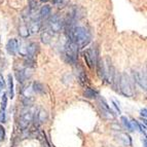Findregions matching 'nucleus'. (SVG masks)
Segmentation results:
<instances>
[{
  "label": "nucleus",
  "mask_w": 147,
  "mask_h": 147,
  "mask_svg": "<svg viewBox=\"0 0 147 147\" xmlns=\"http://www.w3.org/2000/svg\"><path fill=\"white\" fill-rule=\"evenodd\" d=\"M66 33L69 41L74 42L77 47H84L88 44L91 39L90 32L84 27H74L73 25L67 24Z\"/></svg>",
  "instance_id": "f257e3e1"
},
{
  "label": "nucleus",
  "mask_w": 147,
  "mask_h": 147,
  "mask_svg": "<svg viewBox=\"0 0 147 147\" xmlns=\"http://www.w3.org/2000/svg\"><path fill=\"white\" fill-rule=\"evenodd\" d=\"M119 88H120V92L123 93V95L127 96V97H132V96L134 95L132 81H131L130 77H129L127 74H123L121 77H120Z\"/></svg>",
  "instance_id": "f03ea898"
},
{
  "label": "nucleus",
  "mask_w": 147,
  "mask_h": 147,
  "mask_svg": "<svg viewBox=\"0 0 147 147\" xmlns=\"http://www.w3.org/2000/svg\"><path fill=\"white\" fill-rule=\"evenodd\" d=\"M77 54H78V47L74 42L69 41L65 47V56H66L68 62L75 64L77 61Z\"/></svg>",
  "instance_id": "7ed1b4c3"
},
{
  "label": "nucleus",
  "mask_w": 147,
  "mask_h": 147,
  "mask_svg": "<svg viewBox=\"0 0 147 147\" xmlns=\"http://www.w3.org/2000/svg\"><path fill=\"white\" fill-rule=\"evenodd\" d=\"M33 117H34V113H33L32 109L25 110L20 117V127H22V129L28 127V125H29L30 123L33 121V119H34Z\"/></svg>",
  "instance_id": "20e7f679"
},
{
  "label": "nucleus",
  "mask_w": 147,
  "mask_h": 147,
  "mask_svg": "<svg viewBox=\"0 0 147 147\" xmlns=\"http://www.w3.org/2000/svg\"><path fill=\"white\" fill-rule=\"evenodd\" d=\"M49 25V28H51V30H52L53 32L58 33V32L61 31L62 28H63L64 22L59 16L56 15V16H54V17L51 18Z\"/></svg>",
  "instance_id": "39448f33"
},
{
  "label": "nucleus",
  "mask_w": 147,
  "mask_h": 147,
  "mask_svg": "<svg viewBox=\"0 0 147 147\" xmlns=\"http://www.w3.org/2000/svg\"><path fill=\"white\" fill-rule=\"evenodd\" d=\"M95 55L96 54L94 53V51H92V49H88V51H86V52L84 53V59H86V64H88V66L91 69L93 68L96 61H97Z\"/></svg>",
  "instance_id": "423d86ee"
},
{
  "label": "nucleus",
  "mask_w": 147,
  "mask_h": 147,
  "mask_svg": "<svg viewBox=\"0 0 147 147\" xmlns=\"http://www.w3.org/2000/svg\"><path fill=\"white\" fill-rule=\"evenodd\" d=\"M6 49H7V52L10 55H15L18 52V49H19V42H18V40L15 39V38L8 40L7 43H6Z\"/></svg>",
  "instance_id": "0eeeda50"
},
{
  "label": "nucleus",
  "mask_w": 147,
  "mask_h": 147,
  "mask_svg": "<svg viewBox=\"0 0 147 147\" xmlns=\"http://www.w3.org/2000/svg\"><path fill=\"white\" fill-rule=\"evenodd\" d=\"M134 77H135V81L139 84L141 88H143V90H146V78H145V75H143L141 72H135L134 74Z\"/></svg>",
  "instance_id": "6e6552de"
},
{
  "label": "nucleus",
  "mask_w": 147,
  "mask_h": 147,
  "mask_svg": "<svg viewBox=\"0 0 147 147\" xmlns=\"http://www.w3.org/2000/svg\"><path fill=\"white\" fill-rule=\"evenodd\" d=\"M33 118H35V123H36L37 125H41V123H43L44 121L47 120V114L44 110H39V111H38V113H36V114H35Z\"/></svg>",
  "instance_id": "1a4fd4ad"
},
{
  "label": "nucleus",
  "mask_w": 147,
  "mask_h": 147,
  "mask_svg": "<svg viewBox=\"0 0 147 147\" xmlns=\"http://www.w3.org/2000/svg\"><path fill=\"white\" fill-rule=\"evenodd\" d=\"M37 49H38V44L35 42H32L27 47V56L29 59H33L34 56L36 55Z\"/></svg>",
  "instance_id": "9d476101"
},
{
  "label": "nucleus",
  "mask_w": 147,
  "mask_h": 147,
  "mask_svg": "<svg viewBox=\"0 0 147 147\" xmlns=\"http://www.w3.org/2000/svg\"><path fill=\"white\" fill-rule=\"evenodd\" d=\"M96 63H97V69H98L99 77H100L101 79L104 78L106 75V70H105V67H104V63L99 59L96 61Z\"/></svg>",
  "instance_id": "9b49d317"
},
{
  "label": "nucleus",
  "mask_w": 147,
  "mask_h": 147,
  "mask_svg": "<svg viewBox=\"0 0 147 147\" xmlns=\"http://www.w3.org/2000/svg\"><path fill=\"white\" fill-rule=\"evenodd\" d=\"M117 140L119 141V142H121L123 145H127V146H130L131 144H132V141H131V138L129 135H127V134H118L117 136Z\"/></svg>",
  "instance_id": "f8f14e48"
},
{
  "label": "nucleus",
  "mask_w": 147,
  "mask_h": 147,
  "mask_svg": "<svg viewBox=\"0 0 147 147\" xmlns=\"http://www.w3.org/2000/svg\"><path fill=\"white\" fill-rule=\"evenodd\" d=\"M51 12H52V8L49 5H44L42 6L41 9H40V17L42 19H47V18L51 16Z\"/></svg>",
  "instance_id": "ddd939ff"
},
{
  "label": "nucleus",
  "mask_w": 147,
  "mask_h": 147,
  "mask_svg": "<svg viewBox=\"0 0 147 147\" xmlns=\"http://www.w3.org/2000/svg\"><path fill=\"white\" fill-rule=\"evenodd\" d=\"M7 84H8V92H9V96L10 98H13V79H12V76L8 75V80H7Z\"/></svg>",
  "instance_id": "4468645a"
},
{
  "label": "nucleus",
  "mask_w": 147,
  "mask_h": 147,
  "mask_svg": "<svg viewBox=\"0 0 147 147\" xmlns=\"http://www.w3.org/2000/svg\"><path fill=\"white\" fill-rule=\"evenodd\" d=\"M6 106H7V96H6V94L4 93L2 96V101H1V109H0V112L5 113Z\"/></svg>",
  "instance_id": "2eb2a0df"
},
{
  "label": "nucleus",
  "mask_w": 147,
  "mask_h": 147,
  "mask_svg": "<svg viewBox=\"0 0 147 147\" xmlns=\"http://www.w3.org/2000/svg\"><path fill=\"white\" fill-rule=\"evenodd\" d=\"M33 91L38 94H42L44 92V86L39 82H34L33 84Z\"/></svg>",
  "instance_id": "dca6fc26"
},
{
  "label": "nucleus",
  "mask_w": 147,
  "mask_h": 147,
  "mask_svg": "<svg viewBox=\"0 0 147 147\" xmlns=\"http://www.w3.org/2000/svg\"><path fill=\"white\" fill-rule=\"evenodd\" d=\"M97 92H95V91H93V90H91V88H88L86 92H84V96H86V98H88V99H94V98H96L97 97Z\"/></svg>",
  "instance_id": "f3484780"
},
{
  "label": "nucleus",
  "mask_w": 147,
  "mask_h": 147,
  "mask_svg": "<svg viewBox=\"0 0 147 147\" xmlns=\"http://www.w3.org/2000/svg\"><path fill=\"white\" fill-rule=\"evenodd\" d=\"M17 76H18V80H19V82H24L25 79L27 78V75H26V73H25L24 70L18 72Z\"/></svg>",
  "instance_id": "a211bd4d"
},
{
  "label": "nucleus",
  "mask_w": 147,
  "mask_h": 147,
  "mask_svg": "<svg viewBox=\"0 0 147 147\" xmlns=\"http://www.w3.org/2000/svg\"><path fill=\"white\" fill-rule=\"evenodd\" d=\"M121 121H123V125L127 127V130H129V131H133L132 130V125H131V121H129V119H127L125 116H121Z\"/></svg>",
  "instance_id": "6ab92c4d"
},
{
  "label": "nucleus",
  "mask_w": 147,
  "mask_h": 147,
  "mask_svg": "<svg viewBox=\"0 0 147 147\" xmlns=\"http://www.w3.org/2000/svg\"><path fill=\"white\" fill-rule=\"evenodd\" d=\"M39 28H40V22L39 21H37V22H33L31 24V31L32 32L39 31Z\"/></svg>",
  "instance_id": "aec40b11"
},
{
  "label": "nucleus",
  "mask_w": 147,
  "mask_h": 147,
  "mask_svg": "<svg viewBox=\"0 0 147 147\" xmlns=\"http://www.w3.org/2000/svg\"><path fill=\"white\" fill-rule=\"evenodd\" d=\"M4 137H5V130H4V127H3L2 125H0V142H1V141L4 139Z\"/></svg>",
  "instance_id": "412c9836"
},
{
  "label": "nucleus",
  "mask_w": 147,
  "mask_h": 147,
  "mask_svg": "<svg viewBox=\"0 0 147 147\" xmlns=\"http://www.w3.org/2000/svg\"><path fill=\"white\" fill-rule=\"evenodd\" d=\"M3 88H4V79H3V76L0 74V93L3 90Z\"/></svg>",
  "instance_id": "4be33fe9"
},
{
  "label": "nucleus",
  "mask_w": 147,
  "mask_h": 147,
  "mask_svg": "<svg viewBox=\"0 0 147 147\" xmlns=\"http://www.w3.org/2000/svg\"><path fill=\"white\" fill-rule=\"evenodd\" d=\"M112 104H113V106H114V108L116 109V111L118 112V114H120V109H119V107L117 106V103H116L115 101H112Z\"/></svg>",
  "instance_id": "5701e85b"
},
{
  "label": "nucleus",
  "mask_w": 147,
  "mask_h": 147,
  "mask_svg": "<svg viewBox=\"0 0 147 147\" xmlns=\"http://www.w3.org/2000/svg\"><path fill=\"white\" fill-rule=\"evenodd\" d=\"M69 2V0H60V1H59V4L60 5H66L67 4V3H68Z\"/></svg>",
  "instance_id": "b1692460"
},
{
  "label": "nucleus",
  "mask_w": 147,
  "mask_h": 147,
  "mask_svg": "<svg viewBox=\"0 0 147 147\" xmlns=\"http://www.w3.org/2000/svg\"><path fill=\"white\" fill-rule=\"evenodd\" d=\"M141 115H142L144 118H146V108H144V109L141 110Z\"/></svg>",
  "instance_id": "393cba45"
},
{
  "label": "nucleus",
  "mask_w": 147,
  "mask_h": 147,
  "mask_svg": "<svg viewBox=\"0 0 147 147\" xmlns=\"http://www.w3.org/2000/svg\"><path fill=\"white\" fill-rule=\"evenodd\" d=\"M144 147H146V140H144Z\"/></svg>",
  "instance_id": "a878e982"
},
{
  "label": "nucleus",
  "mask_w": 147,
  "mask_h": 147,
  "mask_svg": "<svg viewBox=\"0 0 147 147\" xmlns=\"http://www.w3.org/2000/svg\"><path fill=\"white\" fill-rule=\"evenodd\" d=\"M41 1H47V0H41Z\"/></svg>",
  "instance_id": "bb28decb"
}]
</instances>
